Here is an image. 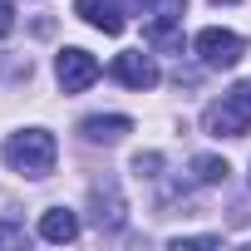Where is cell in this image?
<instances>
[{
	"mask_svg": "<svg viewBox=\"0 0 251 251\" xmlns=\"http://www.w3.org/2000/svg\"><path fill=\"white\" fill-rule=\"evenodd\" d=\"M54 158H59V143H54L50 128H20V133L5 138V163L20 177H50Z\"/></svg>",
	"mask_w": 251,
	"mask_h": 251,
	"instance_id": "6da1fadb",
	"label": "cell"
},
{
	"mask_svg": "<svg viewBox=\"0 0 251 251\" xmlns=\"http://www.w3.org/2000/svg\"><path fill=\"white\" fill-rule=\"evenodd\" d=\"M202 128H207L212 138H246V133H251V99H246L241 89L222 94L217 103H207Z\"/></svg>",
	"mask_w": 251,
	"mask_h": 251,
	"instance_id": "7a4b0ae2",
	"label": "cell"
},
{
	"mask_svg": "<svg viewBox=\"0 0 251 251\" xmlns=\"http://www.w3.org/2000/svg\"><path fill=\"white\" fill-rule=\"evenodd\" d=\"M192 50L202 54V64H207V69H236V64H241V50H246V45H241V35L207 25V30H197Z\"/></svg>",
	"mask_w": 251,
	"mask_h": 251,
	"instance_id": "3957f363",
	"label": "cell"
},
{
	"mask_svg": "<svg viewBox=\"0 0 251 251\" xmlns=\"http://www.w3.org/2000/svg\"><path fill=\"white\" fill-rule=\"evenodd\" d=\"M54 79H59L64 94H84V89L99 79V59H94L89 50L69 45V50H59V59H54Z\"/></svg>",
	"mask_w": 251,
	"mask_h": 251,
	"instance_id": "277c9868",
	"label": "cell"
},
{
	"mask_svg": "<svg viewBox=\"0 0 251 251\" xmlns=\"http://www.w3.org/2000/svg\"><path fill=\"white\" fill-rule=\"evenodd\" d=\"M113 79L143 94V89L158 84V64H153V54H143V50H123V54L113 59Z\"/></svg>",
	"mask_w": 251,
	"mask_h": 251,
	"instance_id": "5b68a950",
	"label": "cell"
},
{
	"mask_svg": "<svg viewBox=\"0 0 251 251\" xmlns=\"http://www.w3.org/2000/svg\"><path fill=\"white\" fill-rule=\"evenodd\" d=\"M74 15L103 35H123V10L113 5V0H74Z\"/></svg>",
	"mask_w": 251,
	"mask_h": 251,
	"instance_id": "8992f818",
	"label": "cell"
},
{
	"mask_svg": "<svg viewBox=\"0 0 251 251\" xmlns=\"http://www.w3.org/2000/svg\"><path fill=\"white\" fill-rule=\"evenodd\" d=\"M79 133L89 143H118L123 133H133V118H123V113H94L79 123Z\"/></svg>",
	"mask_w": 251,
	"mask_h": 251,
	"instance_id": "52a82bcc",
	"label": "cell"
},
{
	"mask_svg": "<svg viewBox=\"0 0 251 251\" xmlns=\"http://www.w3.org/2000/svg\"><path fill=\"white\" fill-rule=\"evenodd\" d=\"M40 236L54 241V246H69V241L79 236V217H74L69 207H50V212L40 217Z\"/></svg>",
	"mask_w": 251,
	"mask_h": 251,
	"instance_id": "ba28073f",
	"label": "cell"
},
{
	"mask_svg": "<svg viewBox=\"0 0 251 251\" xmlns=\"http://www.w3.org/2000/svg\"><path fill=\"white\" fill-rule=\"evenodd\" d=\"M148 45L182 54V30H177V20H153V25H148Z\"/></svg>",
	"mask_w": 251,
	"mask_h": 251,
	"instance_id": "9c48e42d",
	"label": "cell"
},
{
	"mask_svg": "<svg viewBox=\"0 0 251 251\" xmlns=\"http://www.w3.org/2000/svg\"><path fill=\"white\" fill-rule=\"evenodd\" d=\"M226 173H231V168H226L222 158H212V153H197V158H192V177H197V182H207V187L226 182Z\"/></svg>",
	"mask_w": 251,
	"mask_h": 251,
	"instance_id": "30bf717a",
	"label": "cell"
},
{
	"mask_svg": "<svg viewBox=\"0 0 251 251\" xmlns=\"http://www.w3.org/2000/svg\"><path fill=\"white\" fill-rule=\"evenodd\" d=\"M153 15H158V20H177V25H182L187 0H153Z\"/></svg>",
	"mask_w": 251,
	"mask_h": 251,
	"instance_id": "8fae6325",
	"label": "cell"
},
{
	"mask_svg": "<svg viewBox=\"0 0 251 251\" xmlns=\"http://www.w3.org/2000/svg\"><path fill=\"white\" fill-rule=\"evenodd\" d=\"M10 241H25V226H15V222H0V246H10Z\"/></svg>",
	"mask_w": 251,
	"mask_h": 251,
	"instance_id": "7c38bea8",
	"label": "cell"
},
{
	"mask_svg": "<svg viewBox=\"0 0 251 251\" xmlns=\"http://www.w3.org/2000/svg\"><path fill=\"white\" fill-rule=\"evenodd\" d=\"M10 30H15V5L0 0V35H10Z\"/></svg>",
	"mask_w": 251,
	"mask_h": 251,
	"instance_id": "4fadbf2b",
	"label": "cell"
},
{
	"mask_svg": "<svg viewBox=\"0 0 251 251\" xmlns=\"http://www.w3.org/2000/svg\"><path fill=\"white\" fill-rule=\"evenodd\" d=\"M182 246H217V236H177L173 251H182Z\"/></svg>",
	"mask_w": 251,
	"mask_h": 251,
	"instance_id": "5bb4252c",
	"label": "cell"
},
{
	"mask_svg": "<svg viewBox=\"0 0 251 251\" xmlns=\"http://www.w3.org/2000/svg\"><path fill=\"white\" fill-rule=\"evenodd\" d=\"M236 89H241V94H246V99H251V79H246V84H236Z\"/></svg>",
	"mask_w": 251,
	"mask_h": 251,
	"instance_id": "9a60e30c",
	"label": "cell"
},
{
	"mask_svg": "<svg viewBox=\"0 0 251 251\" xmlns=\"http://www.w3.org/2000/svg\"><path fill=\"white\" fill-rule=\"evenodd\" d=\"M217 5H222V0H217ZM226 5H236V0H226Z\"/></svg>",
	"mask_w": 251,
	"mask_h": 251,
	"instance_id": "2e32d148",
	"label": "cell"
}]
</instances>
